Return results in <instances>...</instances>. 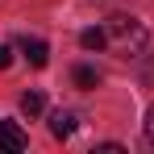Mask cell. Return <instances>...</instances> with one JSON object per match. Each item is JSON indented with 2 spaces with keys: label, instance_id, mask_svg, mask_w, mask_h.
Here are the masks:
<instances>
[{
  "label": "cell",
  "instance_id": "obj_5",
  "mask_svg": "<svg viewBox=\"0 0 154 154\" xmlns=\"http://www.w3.org/2000/svg\"><path fill=\"white\" fill-rule=\"evenodd\" d=\"M79 46H83V50H100V46H108V33H104V29H83V33H79Z\"/></svg>",
  "mask_w": 154,
  "mask_h": 154
},
{
  "label": "cell",
  "instance_id": "obj_2",
  "mask_svg": "<svg viewBox=\"0 0 154 154\" xmlns=\"http://www.w3.org/2000/svg\"><path fill=\"white\" fill-rule=\"evenodd\" d=\"M25 129L17 125V121H0V154H21L25 150Z\"/></svg>",
  "mask_w": 154,
  "mask_h": 154
},
{
  "label": "cell",
  "instance_id": "obj_3",
  "mask_svg": "<svg viewBox=\"0 0 154 154\" xmlns=\"http://www.w3.org/2000/svg\"><path fill=\"white\" fill-rule=\"evenodd\" d=\"M21 50H25V58L33 67H46V63H50V46H46L42 38H21Z\"/></svg>",
  "mask_w": 154,
  "mask_h": 154
},
{
  "label": "cell",
  "instance_id": "obj_7",
  "mask_svg": "<svg viewBox=\"0 0 154 154\" xmlns=\"http://www.w3.org/2000/svg\"><path fill=\"white\" fill-rule=\"evenodd\" d=\"M75 83H79V88H96V83H100V75H96L92 67H75Z\"/></svg>",
  "mask_w": 154,
  "mask_h": 154
},
{
  "label": "cell",
  "instance_id": "obj_9",
  "mask_svg": "<svg viewBox=\"0 0 154 154\" xmlns=\"http://www.w3.org/2000/svg\"><path fill=\"white\" fill-rule=\"evenodd\" d=\"M8 63H13V50H8V46H0V71H4Z\"/></svg>",
  "mask_w": 154,
  "mask_h": 154
},
{
  "label": "cell",
  "instance_id": "obj_8",
  "mask_svg": "<svg viewBox=\"0 0 154 154\" xmlns=\"http://www.w3.org/2000/svg\"><path fill=\"white\" fill-rule=\"evenodd\" d=\"M146 142H154V104H150V112H146Z\"/></svg>",
  "mask_w": 154,
  "mask_h": 154
},
{
  "label": "cell",
  "instance_id": "obj_6",
  "mask_svg": "<svg viewBox=\"0 0 154 154\" xmlns=\"http://www.w3.org/2000/svg\"><path fill=\"white\" fill-rule=\"evenodd\" d=\"M42 108H46V100H42V92H25V96H21V112H25V117H38Z\"/></svg>",
  "mask_w": 154,
  "mask_h": 154
},
{
  "label": "cell",
  "instance_id": "obj_1",
  "mask_svg": "<svg viewBox=\"0 0 154 154\" xmlns=\"http://www.w3.org/2000/svg\"><path fill=\"white\" fill-rule=\"evenodd\" d=\"M104 33H108V42H112L121 54H142L146 42H150L146 25H142L137 17H129V13H112L108 25H104Z\"/></svg>",
  "mask_w": 154,
  "mask_h": 154
},
{
  "label": "cell",
  "instance_id": "obj_4",
  "mask_svg": "<svg viewBox=\"0 0 154 154\" xmlns=\"http://www.w3.org/2000/svg\"><path fill=\"white\" fill-rule=\"evenodd\" d=\"M75 112H71V108H58V112H50V133L54 137H71V133H75Z\"/></svg>",
  "mask_w": 154,
  "mask_h": 154
}]
</instances>
